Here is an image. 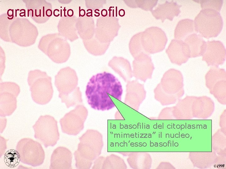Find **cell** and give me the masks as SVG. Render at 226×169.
<instances>
[{
    "label": "cell",
    "instance_id": "obj_1",
    "mask_svg": "<svg viewBox=\"0 0 226 169\" xmlns=\"http://www.w3.org/2000/svg\"><path fill=\"white\" fill-rule=\"evenodd\" d=\"M123 90L121 83L113 74L105 72L93 75L86 86L88 104L95 110H110L115 106L110 96L121 100Z\"/></svg>",
    "mask_w": 226,
    "mask_h": 169
},
{
    "label": "cell",
    "instance_id": "obj_2",
    "mask_svg": "<svg viewBox=\"0 0 226 169\" xmlns=\"http://www.w3.org/2000/svg\"><path fill=\"white\" fill-rule=\"evenodd\" d=\"M79 142L74 153L78 169H89L100 155L103 146L102 134L98 131L88 129L79 138Z\"/></svg>",
    "mask_w": 226,
    "mask_h": 169
},
{
    "label": "cell",
    "instance_id": "obj_3",
    "mask_svg": "<svg viewBox=\"0 0 226 169\" xmlns=\"http://www.w3.org/2000/svg\"><path fill=\"white\" fill-rule=\"evenodd\" d=\"M51 78L44 72L39 70L30 71L27 81L33 100L39 105H44L51 99L53 90Z\"/></svg>",
    "mask_w": 226,
    "mask_h": 169
},
{
    "label": "cell",
    "instance_id": "obj_4",
    "mask_svg": "<svg viewBox=\"0 0 226 169\" xmlns=\"http://www.w3.org/2000/svg\"><path fill=\"white\" fill-rule=\"evenodd\" d=\"M194 22L196 33L207 38L217 37L223 24L219 12L210 8L202 9L195 17Z\"/></svg>",
    "mask_w": 226,
    "mask_h": 169
},
{
    "label": "cell",
    "instance_id": "obj_5",
    "mask_svg": "<svg viewBox=\"0 0 226 169\" xmlns=\"http://www.w3.org/2000/svg\"><path fill=\"white\" fill-rule=\"evenodd\" d=\"M57 122L54 118L49 115H41L32 127L34 137L44 146H53L60 138Z\"/></svg>",
    "mask_w": 226,
    "mask_h": 169
},
{
    "label": "cell",
    "instance_id": "obj_6",
    "mask_svg": "<svg viewBox=\"0 0 226 169\" xmlns=\"http://www.w3.org/2000/svg\"><path fill=\"white\" fill-rule=\"evenodd\" d=\"M16 150L22 163L35 167L42 165L45 158V151L41 145L30 138H23L18 142Z\"/></svg>",
    "mask_w": 226,
    "mask_h": 169
},
{
    "label": "cell",
    "instance_id": "obj_7",
    "mask_svg": "<svg viewBox=\"0 0 226 169\" xmlns=\"http://www.w3.org/2000/svg\"><path fill=\"white\" fill-rule=\"evenodd\" d=\"M88 113L87 109L84 105H77L74 109L66 113L60 119L62 132L68 135H77L84 128Z\"/></svg>",
    "mask_w": 226,
    "mask_h": 169
},
{
    "label": "cell",
    "instance_id": "obj_8",
    "mask_svg": "<svg viewBox=\"0 0 226 169\" xmlns=\"http://www.w3.org/2000/svg\"><path fill=\"white\" fill-rule=\"evenodd\" d=\"M19 86L11 82L0 83V116H10L17 108V99L20 92Z\"/></svg>",
    "mask_w": 226,
    "mask_h": 169
},
{
    "label": "cell",
    "instance_id": "obj_9",
    "mask_svg": "<svg viewBox=\"0 0 226 169\" xmlns=\"http://www.w3.org/2000/svg\"><path fill=\"white\" fill-rule=\"evenodd\" d=\"M78 78L76 72L69 67L61 69L55 76V85L59 96L68 95L77 87Z\"/></svg>",
    "mask_w": 226,
    "mask_h": 169
},
{
    "label": "cell",
    "instance_id": "obj_10",
    "mask_svg": "<svg viewBox=\"0 0 226 169\" xmlns=\"http://www.w3.org/2000/svg\"><path fill=\"white\" fill-rule=\"evenodd\" d=\"M202 60L208 66L218 67L223 64L226 57V50L223 44L219 40L207 41Z\"/></svg>",
    "mask_w": 226,
    "mask_h": 169
},
{
    "label": "cell",
    "instance_id": "obj_11",
    "mask_svg": "<svg viewBox=\"0 0 226 169\" xmlns=\"http://www.w3.org/2000/svg\"><path fill=\"white\" fill-rule=\"evenodd\" d=\"M183 77L180 71L174 69L166 71L160 83L163 90L171 95L175 94L183 88Z\"/></svg>",
    "mask_w": 226,
    "mask_h": 169
},
{
    "label": "cell",
    "instance_id": "obj_12",
    "mask_svg": "<svg viewBox=\"0 0 226 169\" xmlns=\"http://www.w3.org/2000/svg\"><path fill=\"white\" fill-rule=\"evenodd\" d=\"M124 103L131 107L137 110L145 98L146 92L143 85L133 80L127 82Z\"/></svg>",
    "mask_w": 226,
    "mask_h": 169
},
{
    "label": "cell",
    "instance_id": "obj_13",
    "mask_svg": "<svg viewBox=\"0 0 226 169\" xmlns=\"http://www.w3.org/2000/svg\"><path fill=\"white\" fill-rule=\"evenodd\" d=\"M166 53L171 62L179 65L186 62L190 58L188 46L181 40L173 39Z\"/></svg>",
    "mask_w": 226,
    "mask_h": 169
},
{
    "label": "cell",
    "instance_id": "obj_14",
    "mask_svg": "<svg viewBox=\"0 0 226 169\" xmlns=\"http://www.w3.org/2000/svg\"><path fill=\"white\" fill-rule=\"evenodd\" d=\"M73 155L67 148L59 146L53 151L51 156L50 169H69L72 168Z\"/></svg>",
    "mask_w": 226,
    "mask_h": 169
},
{
    "label": "cell",
    "instance_id": "obj_15",
    "mask_svg": "<svg viewBox=\"0 0 226 169\" xmlns=\"http://www.w3.org/2000/svg\"><path fill=\"white\" fill-rule=\"evenodd\" d=\"M214 108V102L209 97H196L192 107L193 117L202 119L208 118L213 113Z\"/></svg>",
    "mask_w": 226,
    "mask_h": 169
},
{
    "label": "cell",
    "instance_id": "obj_16",
    "mask_svg": "<svg viewBox=\"0 0 226 169\" xmlns=\"http://www.w3.org/2000/svg\"><path fill=\"white\" fill-rule=\"evenodd\" d=\"M184 41L188 46L190 58L202 56L206 48V42L200 34L192 33L188 36Z\"/></svg>",
    "mask_w": 226,
    "mask_h": 169
},
{
    "label": "cell",
    "instance_id": "obj_17",
    "mask_svg": "<svg viewBox=\"0 0 226 169\" xmlns=\"http://www.w3.org/2000/svg\"><path fill=\"white\" fill-rule=\"evenodd\" d=\"M195 97L188 96L179 100L176 105L173 107V113L175 118L189 119L193 117L192 107Z\"/></svg>",
    "mask_w": 226,
    "mask_h": 169
},
{
    "label": "cell",
    "instance_id": "obj_18",
    "mask_svg": "<svg viewBox=\"0 0 226 169\" xmlns=\"http://www.w3.org/2000/svg\"><path fill=\"white\" fill-rule=\"evenodd\" d=\"M181 6L173 1L166 2L159 5L154 11V14L157 18L161 19L162 21L166 18L172 20L175 16H178L180 13V8Z\"/></svg>",
    "mask_w": 226,
    "mask_h": 169
},
{
    "label": "cell",
    "instance_id": "obj_19",
    "mask_svg": "<svg viewBox=\"0 0 226 169\" xmlns=\"http://www.w3.org/2000/svg\"><path fill=\"white\" fill-rule=\"evenodd\" d=\"M196 33L194 21L186 18L180 20L175 27L174 32L175 38L177 40L183 41L189 35Z\"/></svg>",
    "mask_w": 226,
    "mask_h": 169
},
{
    "label": "cell",
    "instance_id": "obj_20",
    "mask_svg": "<svg viewBox=\"0 0 226 169\" xmlns=\"http://www.w3.org/2000/svg\"><path fill=\"white\" fill-rule=\"evenodd\" d=\"M155 99L163 105L173 104L180 98L184 94V89L178 93L174 95L168 94L165 92L159 83L154 90Z\"/></svg>",
    "mask_w": 226,
    "mask_h": 169
},
{
    "label": "cell",
    "instance_id": "obj_21",
    "mask_svg": "<svg viewBox=\"0 0 226 169\" xmlns=\"http://www.w3.org/2000/svg\"><path fill=\"white\" fill-rule=\"evenodd\" d=\"M205 84L210 90L218 82L226 80V72L223 69L211 66L205 76Z\"/></svg>",
    "mask_w": 226,
    "mask_h": 169
},
{
    "label": "cell",
    "instance_id": "obj_22",
    "mask_svg": "<svg viewBox=\"0 0 226 169\" xmlns=\"http://www.w3.org/2000/svg\"><path fill=\"white\" fill-rule=\"evenodd\" d=\"M62 103H64L67 108L82 103V93L80 88L77 87L75 90L70 94L59 96Z\"/></svg>",
    "mask_w": 226,
    "mask_h": 169
},
{
    "label": "cell",
    "instance_id": "obj_23",
    "mask_svg": "<svg viewBox=\"0 0 226 169\" xmlns=\"http://www.w3.org/2000/svg\"><path fill=\"white\" fill-rule=\"evenodd\" d=\"M218 101L223 105L226 103V80L220 81L217 83L210 90Z\"/></svg>",
    "mask_w": 226,
    "mask_h": 169
},
{
    "label": "cell",
    "instance_id": "obj_24",
    "mask_svg": "<svg viewBox=\"0 0 226 169\" xmlns=\"http://www.w3.org/2000/svg\"><path fill=\"white\" fill-rule=\"evenodd\" d=\"M123 160L120 157L112 154L104 157L101 169H121L125 166Z\"/></svg>",
    "mask_w": 226,
    "mask_h": 169
},
{
    "label": "cell",
    "instance_id": "obj_25",
    "mask_svg": "<svg viewBox=\"0 0 226 169\" xmlns=\"http://www.w3.org/2000/svg\"><path fill=\"white\" fill-rule=\"evenodd\" d=\"M4 161L6 165L9 167L17 166L20 161L19 154L16 150H9L4 155Z\"/></svg>",
    "mask_w": 226,
    "mask_h": 169
},
{
    "label": "cell",
    "instance_id": "obj_26",
    "mask_svg": "<svg viewBox=\"0 0 226 169\" xmlns=\"http://www.w3.org/2000/svg\"><path fill=\"white\" fill-rule=\"evenodd\" d=\"M200 4L202 9L210 8L215 10L219 12L222 7L223 1L222 0H194Z\"/></svg>",
    "mask_w": 226,
    "mask_h": 169
},
{
    "label": "cell",
    "instance_id": "obj_27",
    "mask_svg": "<svg viewBox=\"0 0 226 169\" xmlns=\"http://www.w3.org/2000/svg\"><path fill=\"white\" fill-rule=\"evenodd\" d=\"M173 107L164 109L160 112L159 117L162 119H172L175 118L173 113Z\"/></svg>",
    "mask_w": 226,
    "mask_h": 169
},
{
    "label": "cell",
    "instance_id": "obj_28",
    "mask_svg": "<svg viewBox=\"0 0 226 169\" xmlns=\"http://www.w3.org/2000/svg\"><path fill=\"white\" fill-rule=\"evenodd\" d=\"M22 10H24V17H25V9H21V10H20V11L21 12Z\"/></svg>",
    "mask_w": 226,
    "mask_h": 169
},
{
    "label": "cell",
    "instance_id": "obj_29",
    "mask_svg": "<svg viewBox=\"0 0 226 169\" xmlns=\"http://www.w3.org/2000/svg\"><path fill=\"white\" fill-rule=\"evenodd\" d=\"M43 16H44V7H43Z\"/></svg>",
    "mask_w": 226,
    "mask_h": 169
},
{
    "label": "cell",
    "instance_id": "obj_30",
    "mask_svg": "<svg viewBox=\"0 0 226 169\" xmlns=\"http://www.w3.org/2000/svg\"><path fill=\"white\" fill-rule=\"evenodd\" d=\"M12 17L13 18V10L12 9Z\"/></svg>",
    "mask_w": 226,
    "mask_h": 169
},
{
    "label": "cell",
    "instance_id": "obj_31",
    "mask_svg": "<svg viewBox=\"0 0 226 169\" xmlns=\"http://www.w3.org/2000/svg\"><path fill=\"white\" fill-rule=\"evenodd\" d=\"M15 17H16V16H17V10H16V9H15Z\"/></svg>",
    "mask_w": 226,
    "mask_h": 169
},
{
    "label": "cell",
    "instance_id": "obj_32",
    "mask_svg": "<svg viewBox=\"0 0 226 169\" xmlns=\"http://www.w3.org/2000/svg\"><path fill=\"white\" fill-rule=\"evenodd\" d=\"M8 18L9 19H12L13 18V17H12L11 18H9L8 17Z\"/></svg>",
    "mask_w": 226,
    "mask_h": 169
},
{
    "label": "cell",
    "instance_id": "obj_33",
    "mask_svg": "<svg viewBox=\"0 0 226 169\" xmlns=\"http://www.w3.org/2000/svg\"><path fill=\"white\" fill-rule=\"evenodd\" d=\"M64 16L66 17V16L65 15V10H66L65 9V8H64Z\"/></svg>",
    "mask_w": 226,
    "mask_h": 169
}]
</instances>
